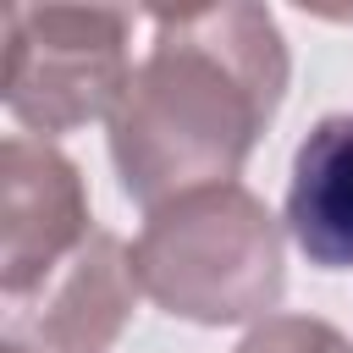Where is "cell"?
<instances>
[{"instance_id":"1","label":"cell","mask_w":353,"mask_h":353,"mask_svg":"<svg viewBox=\"0 0 353 353\" xmlns=\"http://www.w3.org/2000/svg\"><path fill=\"white\" fill-rule=\"evenodd\" d=\"M287 39L254 0L149 11V44L110 110V165L143 210L237 182L287 99Z\"/></svg>"},{"instance_id":"2","label":"cell","mask_w":353,"mask_h":353,"mask_svg":"<svg viewBox=\"0 0 353 353\" xmlns=\"http://www.w3.org/2000/svg\"><path fill=\"white\" fill-rule=\"evenodd\" d=\"M138 287L176 320L243 325L270 320L287 292L281 221L243 182L176 193L149 210L132 243Z\"/></svg>"},{"instance_id":"3","label":"cell","mask_w":353,"mask_h":353,"mask_svg":"<svg viewBox=\"0 0 353 353\" xmlns=\"http://www.w3.org/2000/svg\"><path fill=\"white\" fill-rule=\"evenodd\" d=\"M132 17L121 6H11L6 11V110L28 138H61L110 121L132 77Z\"/></svg>"},{"instance_id":"4","label":"cell","mask_w":353,"mask_h":353,"mask_svg":"<svg viewBox=\"0 0 353 353\" xmlns=\"http://www.w3.org/2000/svg\"><path fill=\"white\" fill-rule=\"evenodd\" d=\"M83 171L50 143L11 132L0 143V298H28L50 270H61L88 237Z\"/></svg>"},{"instance_id":"5","label":"cell","mask_w":353,"mask_h":353,"mask_svg":"<svg viewBox=\"0 0 353 353\" xmlns=\"http://www.w3.org/2000/svg\"><path fill=\"white\" fill-rule=\"evenodd\" d=\"M138 270L132 248L94 226V237L50 270L28 298L6 303V336L0 347L22 353H110V342L127 331L132 303H138Z\"/></svg>"},{"instance_id":"6","label":"cell","mask_w":353,"mask_h":353,"mask_svg":"<svg viewBox=\"0 0 353 353\" xmlns=\"http://www.w3.org/2000/svg\"><path fill=\"white\" fill-rule=\"evenodd\" d=\"M287 232L320 270H353V110L320 116L287 176Z\"/></svg>"},{"instance_id":"7","label":"cell","mask_w":353,"mask_h":353,"mask_svg":"<svg viewBox=\"0 0 353 353\" xmlns=\"http://www.w3.org/2000/svg\"><path fill=\"white\" fill-rule=\"evenodd\" d=\"M237 353H353V342L331 325V320H314V314H270L259 320Z\"/></svg>"},{"instance_id":"8","label":"cell","mask_w":353,"mask_h":353,"mask_svg":"<svg viewBox=\"0 0 353 353\" xmlns=\"http://www.w3.org/2000/svg\"><path fill=\"white\" fill-rule=\"evenodd\" d=\"M0 353H22V347H0Z\"/></svg>"}]
</instances>
